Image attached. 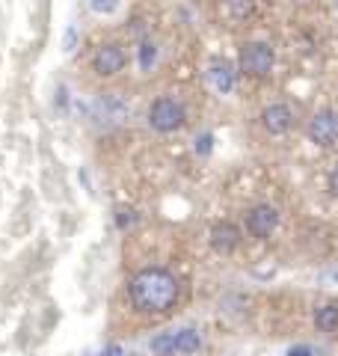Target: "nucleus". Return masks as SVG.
I'll list each match as a JSON object with an SVG mask.
<instances>
[{
    "label": "nucleus",
    "instance_id": "obj_1",
    "mask_svg": "<svg viewBox=\"0 0 338 356\" xmlns=\"http://www.w3.org/2000/svg\"><path fill=\"white\" fill-rule=\"evenodd\" d=\"M128 297L137 312L143 315H166L169 309H175L178 297H182V282L175 280V273L163 270V267H143L140 273L131 276Z\"/></svg>",
    "mask_w": 338,
    "mask_h": 356
},
{
    "label": "nucleus",
    "instance_id": "obj_2",
    "mask_svg": "<svg viewBox=\"0 0 338 356\" xmlns=\"http://www.w3.org/2000/svg\"><path fill=\"white\" fill-rule=\"evenodd\" d=\"M187 122V113H184V104L175 102L169 95H161L154 98L152 107H149V125L157 131V134H172L178 128H184Z\"/></svg>",
    "mask_w": 338,
    "mask_h": 356
},
{
    "label": "nucleus",
    "instance_id": "obj_3",
    "mask_svg": "<svg viewBox=\"0 0 338 356\" xmlns=\"http://www.w3.org/2000/svg\"><path fill=\"white\" fill-rule=\"evenodd\" d=\"M276 63V54L267 42H246L241 48V72L250 77H264L270 74Z\"/></svg>",
    "mask_w": 338,
    "mask_h": 356
},
{
    "label": "nucleus",
    "instance_id": "obj_4",
    "mask_svg": "<svg viewBox=\"0 0 338 356\" xmlns=\"http://www.w3.org/2000/svg\"><path fill=\"white\" fill-rule=\"evenodd\" d=\"M309 140L321 149L338 146V113L335 110H318L309 119Z\"/></svg>",
    "mask_w": 338,
    "mask_h": 356
},
{
    "label": "nucleus",
    "instance_id": "obj_5",
    "mask_svg": "<svg viewBox=\"0 0 338 356\" xmlns=\"http://www.w3.org/2000/svg\"><path fill=\"white\" fill-rule=\"evenodd\" d=\"M125 63H128L125 48H122L119 42H104L92 57V69L101 77H113V74H119L122 69H125Z\"/></svg>",
    "mask_w": 338,
    "mask_h": 356
},
{
    "label": "nucleus",
    "instance_id": "obj_6",
    "mask_svg": "<svg viewBox=\"0 0 338 356\" xmlns=\"http://www.w3.org/2000/svg\"><path fill=\"white\" fill-rule=\"evenodd\" d=\"M279 226V211L273 205H255L250 214H246V229L255 238H270L273 229Z\"/></svg>",
    "mask_w": 338,
    "mask_h": 356
},
{
    "label": "nucleus",
    "instance_id": "obj_7",
    "mask_svg": "<svg viewBox=\"0 0 338 356\" xmlns=\"http://www.w3.org/2000/svg\"><path fill=\"white\" fill-rule=\"evenodd\" d=\"M241 247V229L234 222H217L211 229V250L220 255H229Z\"/></svg>",
    "mask_w": 338,
    "mask_h": 356
},
{
    "label": "nucleus",
    "instance_id": "obj_8",
    "mask_svg": "<svg viewBox=\"0 0 338 356\" xmlns=\"http://www.w3.org/2000/svg\"><path fill=\"white\" fill-rule=\"evenodd\" d=\"M261 125L270 134H285L294 125V113H291L288 104H270L261 110Z\"/></svg>",
    "mask_w": 338,
    "mask_h": 356
},
{
    "label": "nucleus",
    "instance_id": "obj_9",
    "mask_svg": "<svg viewBox=\"0 0 338 356\" xmlns=\"http://www.w3.org/2000/svg\"><path fill=\"white\" fill-rule=\"evenodd\" d=\"M208 81H211V86L217 89V92H232L234 89V69L225 60H214L211 63V69H208Z\"/></svg>",
    "mask_w": 338,
    "mask_h": 356
},
{
    "label": "nucleus",
    "instance_id": "obj_10",
    "mask_svg": "<svg viewBox=\"0 0 338 356\" xmlns=\"http://www.w3.org/2000/svg\"><path fill=\"white\" fill-rule=\"evenodd\" d=\"M314 327L321 332H335L338 330V306H321L314 312Z\"/></svg>",
    "mask_w": 338,
    "mask_h": 356
},
{
    "label": "nucleus",
    "instance_id": "obj_11",
    "mask_svg": "<svg viewBox=\"0 0 338 356\" xmlns=\"http://www.w3.org/2000/svg\"><path fill=\"white\" fill-rule=\"evenodd\" d=\"M202 344V336L196 330H178L175 332V353H196Z\"/></svg>",
    "mask_w": 338,
    "mask_h": 356
},
{
    "label": "nucleus",
    "instance_id": "obj_12",
    "mask_svg": "<svg viewBox=\"0 0 338 356\" xmlns=\"http://www.w3.org/2000/svg\"><path fill=\"white\" fill-rule=\"evenodd\" d=\"M152 353L157 356H175V332H161L152 339Z\"/></svg>",
    "mask_w": 338,
    "mask_h": 356
},
{
    "label": "nucleus",
    "instance_id": "obj_13",
    "mask_svg": "<svg viewBox=\"0 0 338 356\" xmlns=\"http://www.w3.org/2000/svg\"><path fill=\"white\" fill-rule=\"evenodd\" d=\"M154 57H157V48H154L152 42H143L140 44V65H143V69H152Z\"/></svg>",
    "mask_w": 338,
    "mask_h": 356
},
{
    "label": "nucleus",
    "instance_id": "obj_14",
    "mask_svg": "<svg viewBox=\"0 0 338 356\" xmlns=\"http://www.w3.org/2000/svg\"><path fill=\"white\" fill-rule=\"evenodd\" d=\"M211 143H214L211 134H202V137H196V152L199 154H208L211 152Z\"/></svg>",
    "mask_w": 338,
    "mask_h": 356
},
{
    "label": "nucleus",
    "instance_id": "obj_15",
    "mask_svg": "<svg viewBox=\"0 0 338 356\" xmlns=\"http://www.w3.org/2000/svg\"><path fill=\"white\" fill-rule=\"evenodd\" d=\"M92 9L95 13H113V9H116V0H92Z\"/></svg>",
    "mask_w": 338,
    "mask_h": 356
},
{
    "label": "nucleus",
    "instance_id": "obj_16",
    "mask_svg": "<svg viewBox=\"0 0 338 356\" xmlns=\"http://www.w3.org/2000/svg\"><path fill=\"white\" fill-rule=\"evenodd\" d=\"M326 187H330V193H332V196H338V166L330 172V178H326Z\"/></svg>",
    "mask_w": 338,
    "mask_h": 356
},
{
    "label": "nucleus",
    "instance_id": "obj_17",
    "mask_svg": "<svg viewBox=\"0 0 338 356\" xmlns=\"http://www.w3.org/2000/svg\"><path fill=\"white\" fill-rule=\"evenodd\" d=\"M134 222V211H119V226H128Z\"/></svg>",
    "mask_w": 338,
    "mask_h": 356
},
{
    "label": "nucleus",
    "instance_id": "obj_18",
    "mask_svg": "<svg viewBox=\"0 0 338 356\" xmlns=\"http://www.w3.org/2000/svg\"><path fill=\"white\" fill-rule=\"evenodd\" d=\"M288 356H312L309 348H294V350H288Z\"/></svg>",
    "mask_w": 338,
    "mask_h": 356
}]
</instances>
